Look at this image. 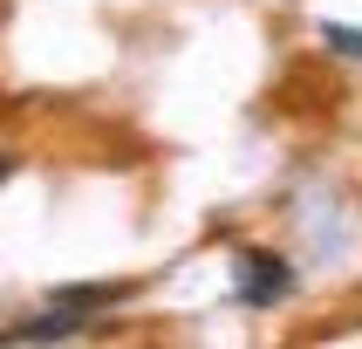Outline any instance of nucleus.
Listing matches in <instances>:
<instances>
[{
	"label": "nucleus",
	"mask_w": 362,
	"mask_h": 349,
	"mask_svg": "<svg viewBox=\"0 0 362 349\" xmlns=\"http://www.w3.org/2000/svg\"><path fill=\"white\" fill-rule=\"evenodd\" d=\"M82 328V308H48V315H28V322H14V328H0V343H69Z\"/></svg>",
	"instance_id": "f257e3e1"
},
{
	"label": "nucleus",
	"mask_w": 362,
	"mask_h": 349,
	"mask_svg": "<svg viewBox=\"0 0 362 349\" xmlns=\"http://www.w3.org/2000/svg\"><path fill=\"white\" fill-rule=\"evenodd\" d=\"M322 48H335V55L362 62V28H335V21H328V28H322Z\"/></svg>",
	"instance_id": "7ed1b4c3"
},
{
	"label": "nucleus",
	"mask_w": 362,
	"mask_h": 349,
	"mask_svg": "<svg viewBox=\"0 0 362 349\" xmlns=\"http://www.w3.org/2000/svg\"><path fill=\"white\" fill-rule=\"evenodd\" d=\"M246 302H281V294H287V287H294V274H287V261H281V253H246Z\"/></svg>",
	"instance_id": "f03ea898"
},
{
	"label": "nucleus",
	"mask_w": 362,
	"mask_h": 349,
	"mask_svg": "<svg viewBox=\"0 0 362 349\" xmlns=\"http://www.w3.org/2000/svg\"><path fill=\"white\" fill-rule=\"evenodd\" d=\"M7 171H14V158H0V185H7Z\"/></svg>",
	"instance_id": "20e7f679"
}]
</instances>
